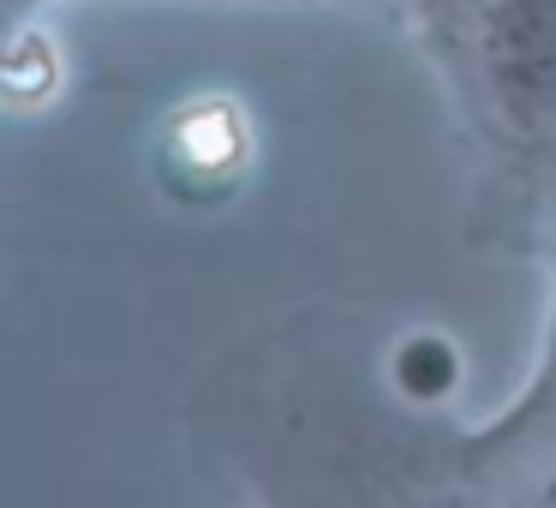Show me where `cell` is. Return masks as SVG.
I'll return each mask as SVG.
<instances>
[{
    "label": "cell",
    "instance_id": "obj_1",
    "mask_svg": "<svg viewBox=\"0 0 556 508\" xmlns=\"http://www.w3.org/2000/svg\"><path fill=\"white\" fill-rule=\"evenodd\" d=\"M174 150L192 168H228L240 156V126H233L228 109H192L180 126H174Z\"/></svg>",
    "mask_w": 556,
    "mask_h": 508
},
{
    "label": "cell",
    "instance_id": "obj_2",
    "mask_svg": "<svg viewBox=\"0 0 556 508\" xmlns=\"http://www.w3.org/2000/svg\"><path fill=\"white\" fill-rule=\"evenodd\" d=\"M49 85H54V61H49V42L42 37H18L13 49L0 54V97L37 102Z\"/></svg>",
    "mask_w": 556,
    "mask_h": 508
}]
</instances>
